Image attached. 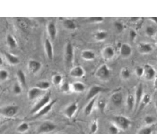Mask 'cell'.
<instances>
[{"mask_svg":"<svg viewBox=\"0 0 157 134\" xmlns=\"http://www.w3.org/2000/svg\"><path fill=\"white\" fill-rule=\"evenodd\" d=\"M155 107L156 109V110L157 111V99L156 100L155 102Z\"/></svg>","mask_w":157,"mask_h":134,"instance_id":"51","label":"cell"},{"mask_svg":"<svg viewBox=\"0 0 157 134\" xmlns=\"http://www.w3.org/2000/svg\"><path fill=\"white\" fill-rule=\"evenodd\" d=\"M44 91L34 87L31 88L28 92V98L30 100H35L43 94Z\"/></svg>","mask_w":157,"mask_h":134,"instance_id":"18","label":"cell"},{"mask_svg":"<svg viewBox=\"0 0 157 134\" xmlns=\"http://www.w3.org/2000/svg\"><path fill=\"white\" fill-rule=\"evenodd\" d=\"M95 75L101 81H107L110 77V69L105 64H102L96 71Z\"/></svg>","mask_w":157,"mask_h":134,"instance_id":"5","label":"cell"},{"mask_svg":"<svg viewBox=\"0 0 157 134\" xmlns=\"http://www.w3.org/2000/svg\"><path fill=\"white\" fill-rule=\"evenodd\" d=\"M146 126H151L157 123V119L152 115H147L143 119Z\"/></svg>","mask_w":157,"mask_h":134,"instance_id":"32","label":"cell"},{"mask_svg":"<svg viewBox=\"0 0 157 134\" xmlns=\"http://www.w3.org/2000/svg\"><path fill=\"white\" fill-rule=\"evenodd\" d=\"M144 89L143 84L142 83H139L136 88L135 94H134V98L136 101V107L134 110V113H136L138 106L140 104L144 95Z\"/></svg>","mask_w":157,"mask_h":134,"instance_id":"8","label":"cell"},{"mask_svg":"<svg viewBox=\"0 0 157 134\" xmlns=\"http://www.w3.org/2000/svg\"><path fill=\"white\" fill-rule=\"evenodd\" d=\"M156 134H157V133H156Z\"/></svg>","mask_w":157,"mask_h":134,"instance_id":"53","label":"cell"},{"mask_svg":"<svg viewBox=\"0 0 157 134\" xmlns=\"http://www.w3.org/2000/svg\"><path fill=\"white\" fill-rule=\"evenodd\" d=\"M6 42L8 47L11 48H15L17 47V41L11 34H9L6 36Z\"/></svg>","mask_w":157,"mask_h":134,"instance_id":"33","label":"cell"},{"mask_svg":"<svg viewBox=\"0 0 157 134\" xmlns=\"http://www.w3.org/2000/svg\"><path fill=\"white\" fill-rule=\"evenodd\" d=\"M138 51L142 55H148L151 53L154 48L152 45L147 43H141L137 46Z\"/></svg>","mask_w":157,"mask_h":134,"instance_id":"15","label":"cell"},{"mask_svg":"<svg viewBox=\"0 0 157 134\" xmlns=\"http://www.w3.org/2000/svg\"><path fill=\"white\" fill-rule=\"evenodd\" d=\"M50 86L51 84L49 82L47 81H41L37 82L35 87L44 91L48 90L50 87Z\"/></svg>","mask_w":157,"mask_h":134,"instance_id":"37","label":"cell"},{"mask_svg":"<svg viewBox=\"0 0 157 134\" xmlns=\"http://www.w3.org/2000/svg\"><path fill=\"white\" fill-rule=\"evenodd\" d=\"M154 87L156 89H157V76H156L155 78L154 79Z\"/></svg>","mask_w":157,"mask_h":134,"instance_id":"50","label":"cell"},{"mask_svg":"<svg viewBox=\"0 0 157 134\" xmlns=\"http://www.w3.org/2000/svg\"><path fill=\"white\" fill-rule=\"evenodd\" d=\"M17 76L18 83H20L22 87H26V77L24 72L22 69H19L17 73Z\"/></svg>","mask_w":157,"mask_h":134,"instance_id":"30","label":"cell"},{"mask_svg":"<svg viewBox=\"0 0 157 134\" xmlns=\"http://www.w3.org/2000/svg\"><path fill=\"white\" fill-rule=\"evenodd\" d=\"M9 77V73L5 69H2L0 71V80L1 82L7 80Z\"/></svg>","mask_w":157,"mask_h":134,"instance_id":"47","label":"cell"},{"mask_svg":"<svg viewBox=\"0 0 157 134\" xmlns=\"http://www.w3.org/2000/svg\"><path fill=\"white\" fill-rule=\"evenodd\" d=\"M44 49L48 58L50 60L53 59L54 56L53 47L49 39H47L44 41Z\"/></svg>","mask_w":157,"mask_h":134,"instance_id":"22","label":"cell"},{"mask_svg":"<svg viewBox=\"0 0 157 134\" xmlns=\"http://www.w3.org/2000/svg\"><path fill=\"white\" fill-rule=\"evenodd\" d=\"M153 130L151 126H146L138 131L137 134H152Z\"/></svg>","mask_w":157,"mask_h":134,"instance_id":"41","label":"cell"},{"mask_svg":"<svg viewBox=\"0 0 157 134\" xmlns=\"http://www.w3.org/2000/svg\"><path fill=\"white\" fill-rule=\"evenodd\" d=\"M156 39H155V42H156V46H157V35L156 36Z\"/></svg>","mask_w":157,"mask_h":134,"instance_id":"52","label":"cell"},{"mask_svg":"<svg viewBox=\"0 0 157 134\" xmlns=\"http://www.w3.org/2000/svg\"><path fill=\"white\" fill-rule=\"evenodd\" d=\"M116 55V50L111 46H107L102 49L101 56L104 60L109 61L114 58Z\"/></svg>","mask_w":157,"mask_h":134,"instance_id":"13","label":"cell"},{"mask_svg":"<svg viewBox=\"0 0 157 134\" xmlns=\"http://www.w3.org/2000/svg\"><path fill=\"white\" fill-rule=\"evenodd\" d=\"M5 56L6 59L9 64L15 66L17 65L20 63V59L17 56L13 55L12 54L6 52H5Z\"/></svg>","mask_w":157,"mask_h":134,"instance_id":"27","label":"cell"},{"mask_svg":"<svg viewBox=\"0 0 157 134\" xmlns=\"http://www.w3.org/2000/svg\"><path fill=\"white\" fill-rule=\"evenodd\" d=\"M20 110V107L15 105H9L2 107L0 109L2 116L7 118H12L16 116Z\"/></svg>","mask_w":157,"mask_h":134,"instance_id":"4","label":"cell"},{"mask_svg":"<svg viewBox=\"0 0 157 134\" xmlns=\"http://www.w3.org/2000/svg\"><path fill=\"white\" fill-rule=\"evenodd\" d=\"M22 87L19 83H16L14 84L13 88V91L14 92V94L15 95H18L21 94L22 91Z\"/></svg>","mask_w":157,"mask_h":134,"instance_id":"45","label":"cell"},{"mask_svg":"<svg viewBox=\"0 0 157 134\" xmlns=\"http://www.w3.org/2000/svg\"><path fill=\"white\" fill-rule=\"evenodd\" d=\"M81 57L82 59L86 61H92L96 58V54L92 50L86 49L81 52Z\"/></svg>","mask_w":157,"mask_h":134,"instance_id":"26","label":"cell"},{"mask_svg":"<svg viewBox=\"0 0 157 134\" xmlns=\"http://www.w3.org/2000/svg\"><path fill=\"white\" fill-rule=\"evenodd\" d=\"M108 131L109 134H119L121 131L119 128L112 123L108 127Z\"/></svg>","mask_w":157,"mask_h":134,"instance_id":"42","label":"cell"},{"mask_svg":"<svg viewBox=\"0 0 157 134\" xmlns=\"http://www.w3.org/2000/svg\"></svg>","mask_w":157,"mask_h":134,"instance_id":"54","label":"cell"},{"mask_svg":"<svg viewBox=\"0 0 157 134\" xmlns=\"http://www.w3.org/2000/svg\"><path fill=\"white\" fill-rule=\"evenodd\" d=\"M107 89L100 85L95 84L92 85L89 89L86 96V100L89 101L94 97L98 96L100 94L105 92Z\"/></svg>","mask_w":157,"mask_h":134,"instance_id":"7","label":"cell"},{"mask_svg":"<svg viewBox=\"0 0 157 134\" xmlns=\"http://www.w3.org/2000/svg\"><path fill=\"white\" fill-rule=\"evenodd\" d=\"M128 36H129V40L130 42L132 43H134L136 42V40L138 36L137 32L133 28L130 29L128 33Z\"/></svg>","mask_w":157,"mask_h":134,"instance_id":"43","label":"cell"},{"mask_svg":"<svg viewBox=\"0 0 157 134\" xmlns=\"http://www.w3.org/2000/svg\"><path fill=\"white\" fill-rule=\"evenodd\" d=\"M63 26L68 31H74L76 30L78 25L74 20L70 18H66L63 21Z\"/></svg>","mask_w":157,"mask_h":134,"instance_id":"25","label":"cell"},{"mask_svg":"<svg viewBox=\"0 0 157 134\" xmlns=\"http://www.w3.org/2000/svg\"><path fill=\"white\" fill-rule=\"evenodd\" d=\"M86 89L85 84L81 82H75L71 84V90L76 93H82Z\"/></svg>","mask_w":157,"mask_h":134,"instance_id":"23","label":"cell"},{"mask_svg":"<svg viewBox=\"0 0 157 134\" xmlns=\"http://www.w3.org/2000/svg\"><path fill=\"white\" fill-rule=\"evenodd\" d=\"M145 32L146 35L150 38L155 37L157 34L156 28L151 25H148L146 27Z\"/></svg>","mask_w":157,"mask_h":134,"instance_id":"35","label":"cell"},{"mask_svg":"<svg viewBox=\"0 0 157 134\" xmlns=\"http://www.w3.org/2000/svg\"><path fill=\"white\" fill-rule=\"evenodd\" d=\"M69 74L72 77L75 78H81L85 75V71L81 66H75L70 69Z\"/></svg>","mask_w":157,"mask_h":134,"instance_id":"16","label":"cell"},{"mask_svg":"<svg viewBox=\"0 0 157 134\" xmlns=\"http://www.w3.org/2000/svg\"><path fill=\"white\" fill-rule=\"evenodd\" d=\"M78 110V104L76 102L70 104L63 110V114L68 119L73 118Z\"/></svg>","mask_w":157,"mask_h":134,"instance_id":"9","label":"cell"},{"mask_svg":"<svg viewBox=\"0 0 157 134\" xmlns=\"http://www.w3.org/2000/svg\"><path fill=\"white\" fill-rule=\"evenodd\" d=\"M63 82V78L62 75L57 74L54 75L52 78V83L55 86H60Z\"/></svg>","mask_w":157,"mask_h":134,"instance_id":"39","label":"cell"},{"mask_svg":"<svg viewBox=\"0 0 157 134\" xmlns=\"http://www.w3.org/2000/svg\"><path fill=\"white\" fill-rule=\"evenodd\" d=\"M149 20L155 25H157V17H149Z\"/></svg>","mask_w":157,"mask_h":134,"instance_id":"48","label":"cell"},{"mask_svg":"<svg viewBox=\"0 0 157 134\" xmlns=\"http://www.w3.org/2000/svg\"><path fill=\"white\" fill-rule=\"evenodd\" d=\"M42 64L39 61L34 59L30 60L28 64L29 71L32 73H36L40 71Z\"/></svg>","mask_w":157,"mask_h":134,"instance_id":"17","label":"cell"},{"mask_svg":"<svg viewBox=\"0 0 157 134\" xmlns=\"http://www.w3.org/2000/svg\"><path fill=\"white\" fill-rule=\"evenodd\" d=\"M126 106L129 112H134L136 107V101L134 95L129 94L126 98Z\"/></svg>","mask_w":157,"mask_h":134,"instance_id":"21","label":"cell"},{"mask_svg":"<svg viewBox=\"0 0 157 134\" xmlns=\"http://www.w3.org/2000/svg\"><path fill=\"white\" fill-rule=\"evenodd\" d=\"M105 20V18L101 17H91L88 18V21L90 23H101Z\"/></svg>","mask_w":157,"mask_h":134,"instance_id":"44","label":"cell"},{"mask_svg":"<svg viewBox=\"0 0 157 134\" xmlns=\"http://www.w3.org/2000/svg\"><path fill=\"white\" fill-rule=\"evenodd\" d=\"M132 73L129 68L127 67H123L120 72V76L121 78L124 81H128L131 78Z\"/></svg>","mask_w":157,"mask_h":134,"instance_id":"29","label":"cell"},{"mask_svg":"<svg viewBox=\"0 0 157 134\" xmlns=\"http://www.w3.org/2000/svg\"><path fill=\"white\" fill-rule=\"evenodd\" d=\"M99 128L98 120L94 119L92 121L90 126V134H95Z\"/></svg>","mask_w":157,"mask_h":134,"instance_id":"40","label":"cell"},{"mask_svg":"<svg viewBox=\"0 0 157 134\" xmlns=\"http://www.w3.org/2000/svg\"><path fill=\"white\" fill-rule=\"evenodd\" d=\"M135 73L138 78H141L144 75V68L142 66H137L135 69Z\"/></svg>","mask_w":157,"mask_h":134,"instance_id":"46","label":"cell"},{"mask_svg":"<svg viewBox=\"0 0 157 134\" xmlns=\"http://www.w3.org/2000/svg\"><path fill=\"white\" fill-rule=\"evenodd\" d=\"M57 102V99L51 100L49 103L47 104L45 107H44L36 114L34 115V118H39L40 117H43L44 115L48 114L52 110L54 106L55 105Z\"/></svg>","mask_w":157,"mask_h":134,"instance_id":"12","label":"cell"},{"mask_svg":"<svg viewBox=\"0 0 157 134\" xmlns=\"http://www.w3.org/2000/svg\"><path fill=\"white\" fill-rule=\"evenodd\" d=\"M123 100L124 95L121 91H115L111 95V102L115 107H120L123 103Z\"/></svg>","mask_w":157,"mask_h":134,"instance_id":"11","label":"cell"},{"mask_svg":"<svg viewBox=\"0 0 157 134\" xmlns=\"http://www.w3.org/2000/svg\"><path fill=\"white\" fill-rule=\"evenodd\" d=\"M57 128L56 124L51 121H44L40 124L37 129L39 134H47L53 132Z\"/></svg>","mask_w":157,"mask_h":134,"instance_id":"6","label":"cell"},{"mask_svg":"<svg viewBox=\"0 0 157 134\" xmlns=\"http://www.w3.org/2000/svg\"><path fill=\"white\" fill-rule=\"evenodd\" d=\"M144 77L147 81H152L156 77V72L155 69L151 65L146 64L144 66Z\"/></svg>","mask_w":157,"mask_h":134,"instance_id":"14","label":"cell"},{"mask_svg":"<svg viewBox=\"0 0 157 134\" xmlns=\"http://www.w3.org/2000/svg\"><path fill=\"white\" fill-rule=\"evenodd\" d=\"M108 33L104 30H100L95 32L94 35V39L97 42H102L107 39Z\"/></svg>","mask_w":157,"mask_h":134,"instance_id":"28","label":"cell"},{"mask_svg":"<svg viewBox=\"0 0 157 134\" xmlns=\"http://www.w3.org/2000/svg\"><path fill=\"white\" fill-rule=\"evenodd\" d=\"M113 27L115 31L118 33H121L125 29V25L123 22L120 20L115 21L113 23Z\"/></svg>","mask_w":157,"mask_h":134,"instance_id":"36","label":"cell"},{"mask_svg":"<svg viewBox=\"0 0 157 134\" xmlns=\"http://www.w3.org/2000/svg\"><path fill=\"white\" fill-rule=\"evenodd\" d=\"M51 95L50 93H48L41 98L39 100L37 101L35 104L32 107L30 110V114L35 115L41 110L42 108L49 103L51 101Z\"/></svg>","mask_w":157,"mask_h":134,"instance_id":"2","label":"cell"},{"mask_svg":"<svg viewBox=\"0 0 157 134\" xmlns=\"http://www.w3.org/2000/svg\"><path fill=\"white\" fill-rule=\"evenodd\" d=\"M60 87V91L64 93H68L72 91L71 90V84L69 82L67 81H63Z\"/></svg>","mask_w":157,"mask_h":134,"instance_id":"38","label":"cell"},{"mask_svg":"<svg viewBox=\"0 0 157 134\" xmlns=\"http://www.w3.org/2000/svg\"><path fill=\"white\" fill-rule=\"evenodd\" d=\"M74 48L70 42H68L65 46L64 53V58L65 64L68 68H70L73 65L74 60Z\"/></svg>","mask_w":157,"mask_h":134,"instance_id":"3","label":"cell"},{"mask_svg":"<svg viewBox=\"0 0 157 134\" xmlns=\"http://www.w3.org/2000/svg\"><path fill=\"white\" fill-rule=\"evenodd\" d=\"M111 123L123 131L129 129L132 124V121L130 118L122 115H116L113 116L112 118Z\"/></svg>","mask_w":157,"mask_h":134,"instance_id":"1","label":"cell"},{"mask_svg":"<svg viewBox=\"0 0 157 134\" xmlns=\"http://www.w3.org/2000/svg\"><path fill=\"white\" fill-rule=\"evenodd\" d=\"M119 52L121 58L124 59H127L132 55L133 49L130 44L125 43L121 44L119 48Z\"/></svg>","mask_w":157,"mask_h":134,"instance_id":"10","label":"cell"},{"mask_svg":"<svg viewBox=\"0 0 157 134\" xmlns=\"http://www.w3.org/2000/svg\"><path fill=\"white\" fill-rule=\"evenodd\" d=\"M154 134V133H153V134Z\"/></svg>","mask_w":157,"mask_h":134,"instance_id":"55","label":"cell"},{"mask_svg":"<svg viewBox=\"0 0 157 134\" xmlns=\"http://www.w3.org/2000/svg\"><path fill=\"white\" fill-rule=\"evenodd\" d=\"M30 126L27 122H22L17 127V131L20 134L26 133L30 129Z\"/></svg>","mask_w":157,"mask_h":134,"instance_id":"34","label":"cell"},{"mask_svg":"<svg viewBox=\"0 0 157 134\" xmlns=\"http://www.w3.org/2000/svg\"><path fill=\"white\" fill-rule=\"evenodd\" d=\"M98 99V96H97L88 101V103L86 104L85 107L84 109V114L86 116H90L92 114Z\"/></svg>","mask_w":157,"mask_h":134,"instance_id":"20","label":"cell"},{"mask_svg":"<svg viewBox=\"0 0 157 134\" xmlns=\"http://www.w3.org/2000/svg\"><path fill=\"white\" fill-rule=\"evenodd\" d=\"M107 105V102L105 99H97L95 106H96L97 109L100 113H101V114H104L106 110Z\"/></svg>","mask_w":157,"mask_h":134,"instance_id":"31","label":"cell"},{"mask_svg":"<svg viewBox=\"0 0 157 134\" xmlns=\"http://www.w3.org/2000/svg\"><path fill=\"white\" fill-rule=\"evenodd\" d=\"M140 18H141L139 17H131L130 20L132 22L135 23V22H137L138 21L140 20Z\"/></svg>","mask_w":157,"mask_h":134,"instance_id":"49","label":"cell"},{"mask_svg":"<svg viewBox=\"0 0 157 134\" xmlns=\"http://www.w3.org/2000/svg\"><path fill=\"white\" fill-rule=\"evenodd\" d=\"M47 31L50 39L54 40L57 35V28L54 22H50L47 26Z\"/></svg>","mask_w":157,"mask_h":134,"instance_id":"24","label":"cell"},{"mask_svg":"<svg viewBox=\"0 0 157 134\" xmlns=\"http://www.w3.org/2000/svg\"><path fill=\"white\" fill-rule=\"evenodd\" d=\"M151 95L149 94H145L136 111V113L137 114H139L141 113L146 107L148 106L151 101Z\"/></svg>","mask_w":157,"mask_h":134,"instance_id":"19","label":"cell"}]
</instances>
